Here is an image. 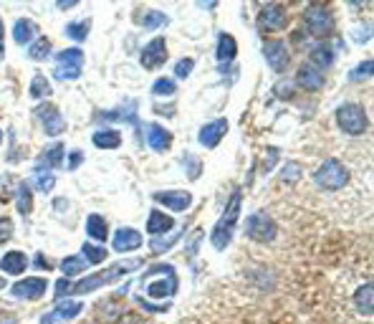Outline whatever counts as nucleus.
Returning a JSON list of instances; mask_svg holds the SVG:
<instances>
[{"label":"nucleus","instance_id":"1","mask_svg":"<svg viewBox=\"0 0 374 324\" xmlns=\"http://www.w3.org/2000/svg\"><path fill=\"white\" fill-rule=\"evenodd\" d=\"M241 190H235L227 200V208L223 210L221 221L215 223L213 228V246L218 251H225L227 243L233 241V228H235V221H238V215H241Z\"/></svg>","mask_w":374,"mask_h":324},{"label":"nucleus","instance_id":"2","mask_svg":"<svg viewBox=\"0 0 374 324\" xmlns=\"http://www.w3.org/2000/svg\"><path fill=\"white\" fill-rule=\"evenodd\" d=\"M134 266L132 261H124L122 266H114V269H104V271L94 273V276H86V279L76 281L71 287L66 289V294H88V291H94V289H102L106 284H114L119 276H124L127 271H132Z\"/></svg>","mask_w":374,"mask_h":324},{"label":"nucleus","instance_id":"3","mask_svg":"<svg viewBox=\"0 0 374 324\" xmlns=\"http://www.w3.org/2000/svg\"><path fill=\"white\" fill-rule=\"evenodd\" d=\"M349 180H352V172L339 160H326L321 168L314 172V183L319 185L321 190H342Z\"/></svg>","mask_w":374,"mask_h":324},{"label":"nucleus","instance_id":"4","mask_svg":"<svg viewBox=\"0 0 374 324\" xmlns=\"http://www.w3.org/2000/svg\"><path fill=\"white\" fill-rule=\"evenodd\" d=\"M337 125L339 129H344L346 134H364L367 132V111L359 104H344L337 109Z\"/></svg>","mask_w":374,"mask_h":324},{"label":"nucleus","instance_id":"5","mask_svg":"<svg viewBox=\"0 0 374 324\" xmlns=\"http://www.w3.org/2000/svg\"><path fill=\"white\" fill-rule=\"evenodd\" d=\"M81 66H84V53L81 48H64L56 56V69H53V79L56 81H71L79 79Z\"/></svg>","mask_w":374,"mask_h":324},{"label":"nucleus","instance_id":"6","mask_svg":"<svg viewBox=\"0 0 374 324\" xmlns=\"http://www.w3.org/2000/svg\"><path fill=\"white\" fill-rule=\"evenodd\" d=\"M303 26H306L311 36L324 38L334 30V18H331V13L324 6H308L306 13H303Z\"/></svg>","mask_w":374,"mask_h":324},{"label":"nucleus","instance_id":"7","mask_svg":"<svg viewBox=\"0 0 374 324\" xmlns=\"http://www.w3.org/2000/svg\"><path fill=\"white\" fill-rule=\"evenodd\" d=\"M245 233L258 243H271L276 238V223L265 213H253L245 223Z\"/></svg>","mask_w":374,"mask_h":324},{"label":"nucleus","instance_id":"8","mask_svg":"<svg viewBox=\"0 0 374 324\" xmlns=\"http://www.w3.org/2000/svg\"><path fill=\"white\" fill-rule=\"evenodd\" d=\"M263 56H265V61H268V66H271L273 71H279V74H283L288 69V64H291L288 46H286V41H281V38L268 41V44L263 46Z\"/></svg>","mask_w":374,"mask_h":324},{"label":"nucleus","instance_id":"9","mask_svg":"<svg viewBox=\"0 0 374 324\" xmlns=\"http://www.w3.org/2000/svg\"><path fill=\"white\" fill-rule=\"evenodd\" d=\"M286 23H288L286 8L276 6V3L263 6V10L258 15V26H261V30H268V33H276V30L286 28Z\"/></svg>","mask_w":374,"mask_h":324},{"label":"nucleus","instance_id":"10","mask_svg":"<svg viewBox=\"0 0 374 324\" xmlns=\"http://www.w3.org/2000/svg\"><path fill=\"white\" fill-rule=\"evenodd\" d=\"M48 291V281L41 279V276H33V279H23L18 281V284H13L10 287V294L15 296V299H41V296Z\"/></svg>","mask_w":374,"mask_h":324},{"label":"nucleus","instance_id":"11","mask_svg":"<svg viewBox=\"0 0 374 324\" xmlns=\"http://www.w3.org/2000/svg\"><path fill=\"white\" fill-rule=\"evenodd\" d=\"M36 117L44 122V132L48 134V137H56V134H61L66 129V122H64L61 111L56 109L53 104H41L36 109Z\"/></svg>","mask_w":374,"mask_h":324},{"label":"nucleus","instance_id":"12","mask_svg":"<svg viewBox=\"0 0 374 324\" xmlns=\"http://www.w3.org/2000/svg\"><path fill=\"white\" fill-rule=\"evenodd\" d=\"M154 203H162L165 208L175 210V213H183L192 206V195L187 190H162L154 192Z\"/></svg>","mask_w":374,"mask_h":324},{"label":"nucleus","instance_id":"13","mask_svg":"<svg viewBox=\"0 0 374 324\" xmlns=\"http://www.w3.org/2000/svg\"><path fill=\"white\" fill-rule=\"evenodd\" d=\"M140 61H142V66L149 69V71L165 66V61H167V44H165V38H154L152 44L142 51Z\"/></svg>","mask_w":374,"mask_h":324},{"label":"nucleus","instance_id":"14","mask_svg":"<svg viewBox=\"0 0 374 324\" xmlns=\"http://www.w3.org/2000/svg\"><path fill=\"white\" fill-rule=\"evenodd\" d=\"M81 312H84V304L81 302H61L56 309L41 317V324H59V322H64V319L79 317Z\"/></svg>","mask_w":374,"mask_h":324},{"label":"nucleus","instance_id":"15","mask_svg":"<svg viewBox=\"0 0 374 324\" xmlns=\"http://www.w3.org/2000/svg\"><path fill=\"white\" fill-rule=\"evenodd\" d=\"M225 134H227V122L225 119H215V122H210V125H205L200 129L198 140L203 142L205 147H215Z\"/></svg>","mask_w":374,"mask_h":324},{"label":"nucleus","instance_id":"16","mask_svg":"<svg viewBox=\"0 0 374 324\" xmlns=\"http://www.w3.org/2000/svg\"><path fill=\"white\" fill-rule=\"evenodd\" d=\"M142 246V233L134 228H119L114 233V251L117 253H127V251H134Z\"/></svg>","mask_w":374,"mask_h":324},{"label":"nucleus","instance_id":"17","mask_svg":"<svg viewBox=\"0 0 374 324\" xmlns=\"http://www.w3.org/2000/svg\"><path fill=\"white\" fill-rule=\"evenodd\" d=\"M147 142L154 152H165L172 145V132H167L162 125H147Z\"/></svg>","mask_w":374,"mask_h":324},{"label":"nucleus","instance_id":"18","mask_svg":"<svg viewBox=\"0 0 374 324\" xmlns=\"http://www.w3.org/2000/svg\"><path fill=\"white\" fill-rule=\"evenodd\" d=\"M296 81H299V87L306 89V91H316V89H321V84H324L321 74H319V69L311 66V64H303V66L299 69Z\"/></svg>","mask_w":374,"mask_h":324},{"label":"nucleus","instance_id":"19","mask_svg":"<svg viewBox=\"0 0 374 324\" xmlns=\"http://www.w3.org/2000/svg\"><path fill=\"white\" fill-rule=\"evenodd\" d=\"M0 269L6 273H13V276H21L26 269H28V258L21 251H10L6 256L0 258Z\"/></svg>","mask_w":374,"mask_h":324},{"label":"nucleus","instance_id":"20","mask_svg":"<svg viewBox=\"0 0 374 324\" xmlns=\"http://www.w3.org/2000/svg\"><path fill=\"white\" fill-rule=\"evenodd\" d=\"M175 228V218H169V215L160 213V210H152L147 218V231L152 233L154 238L162 236V233H167V231Z\"/></svg>","mask_w":374,"mask_h":324},{"label":"nucleus","instance_id":"21","mask_svg":"<svg viewBox=\"0 0 374 324\" xmlns=\"http://www.w3.org/2000/svg\"><path fill=\"white\" fill-rule=\"evenodd\" d=\"M235 53H238V44H235V38L230 33H221L218 36V48H215V56L221 64H227V61L235 59Z\"/></svg>","mask_w":374,"mask_h":324},{"label":"nucleus","instance_id":"22","mask_svg":"<svg viewBox=\"0 0 374 324\" xmlns=\"http://www.w3.org/2000/svg\"><path fill=\"white\" fill-rule=\"evenodd\" d=\"M137 102H124V107H119V109H111V111H102L99 119H124L129 125H137Z\"/></svg>","mask_w":374,"mask_h":324},{"label":"nucleus","instance_id":"23","mask_svg":"<svg viewBox=\"0 0 374 324\" xmlns=\"http://www.w3.org/2000/svg\"><path fill=\"white\" fill-rule=\"evenodd\" d=\"M86 233L94 238V241L104 243L106 238H109V223L104 221L102 215H88L86 218Z\"/></svg>","mask_w":374,"mask_h":324},{"label":"nucleus","instance_id":"24","mask_svg":"<svg viewBox=\"0 0 374 324\" xmlns=\"http://www.w3.org/2000/svg\"><path fill=\"white\" fill-rule=\"evenodd\" d=\"M61 162H64V145H61V142H53L51 147L44 152V157H41L36 170H46V168L53 170V168H59Z\"/></svg>","mask_w":374,"mask_h":324},{"label":"nucleus","instance_id":"25","mask_svg":"<svg viewBox=\"0 0 374 324\" xmlns=\"http://www.w3.org/2000/svg\"><path fill=\"white\" fill-rule=\"evenodd\" d=\"M36 26L28 21V18H21V21L15 23L13 26V38H15V44L18 46H26L33 41V36H36Z\"/></svg>","mask_w":374,"mask_h":324},{"label":"nucleus","instance_id":"26","mask_svg":"<svg viewBox=\"0 0 374 324\" xmlns=\"http://www.w3.org/2000/svg\"><path fill=\"white\" fill-rule=\"evenodd\" d=\"M354 304H357V312L369 317L372 314V284H362L354 294Z\"/></svg>","mask_w":374,"mask_h":324},{"label":"nucleus","instance_id":"27","mask_svg":"<svg viewBox=\"0 0 374 324\" xmlns=\"http://www.w3.org/2000/svg\"><path fill=\"white\" fill-rule=\"evenodd\" d=\"M99 150H117L122 145V134L114 132V129H102V132L94 134V140H91Z\"/></svg>","mask_w":374,"mask_h":324},{"label":"nucleus","instance_id":"28","mask_svg":"<svg viewBox=\"0 0 374 324\" xmlns=\"http://www.w3.org/2000/svg\"><path fill=\"white\" fill-rule=\"evenodd\" d=\"M311 66H331V61H334V51H331L329 44H316V48L311 51Z\"/></svg>","mask_w":374,"mask_h":324},{"label":"nucleus","instance_id":"29","mask_svg":"<svg viewBox=\"0 0 374 324\" xmlns=\"http://www.w3.org/2000/svg\"><path fill=\"white\" fill-rule=\"evenodd\" d=\"M18 213L21 215H30L33 210V192H30V185L28 183H21L18 185Z\"/></svg>","mask_w":374,"mask_h":324},{"label":"nucleus","instance_id":"30","mask_svg":"<svg viewBox=\"0 0 374 324\" xmlns=\"http://www.w3.org/2000/svg\"><path fill=\"white\" fill-rule=\"evenodd\" d=\"M81 258H84V261H88V264H102V261H106V249L96 246V243H84V249H81Z\"/></svg>","mask_w":374,"mask_h":324},{"label":"nucleus","instance_id":"31","mask_svg":"<svg viewBox=\"0 0 374 324\" xmlns=\"http://www.w3.org/2000/svg\"><path fill=\"white\" fill-rule=\"evenodd\" d=\"M149 296H154V299H160V296H172L177 291V279H167V281H157V284H152V287L147 289Z\"/></svg>","mask_w":374,"mask_h":324},{"label":"nucleus","instance_id":"32","mask_svg":"<svg viewBox=\"0 0 374 324\" xmlns=\"http://www.w3.org/2000/svg\"><path fill=\"white\" fill-rule=\"evenodd\" d=\"M28 56L33 61H46L51 56V41H48V38H38V41H33Z\"/></svg>","mask_w":374,"mask_h":324},{"label":"nucleus","instance_id":"33","mask_svg":"<svg viewBox=\"0 0 374 324\" xmlns=\"http://www.w3.org/2000/svg\"><path fill=\"white\" fill-rule=\"evenodd\" d=\"M33 185H36V190L41 192H51V188L56 185V177H53V172H48V170H36Z\"/></svg>","mask_w":374,"mask_h":324},{"label":"nucleus","instance_id":"34","mask_svg":"<svg viewBox=\"0 0 374 324\" xmlns=\"http://www.w3.org/2000/svg\"><path fill=\"white\" fill-rule=\"evenodd\" d=\"M88 28H91V21H79V23H68L66 26V36L74 38V41H86L88 36Z\"/></svg>","mask_w":374,"mask_h":324},{"label":"nucleus","instance_id":"35","mask_svg":"<svg viewBox=\"0 0 374 324\" xmlns=\"http://www.w3.org/2000/svg\"><path fill=\"white\" fill-rule=\"evenodd\" d=\"M86 261L81 256H68V258H64V264H61V271L66 273V276H76V273H81L84 269H86Z\"/></svg>","mask_w":374,"mask_h":324},{"label":"nucleus","instance_id":"36","mask_svg":"<svg viewBox=\"0 0 374 324\" xmlns=\"http://www.w3.org/2000/svg\"><path fill=\"white\" fill-rule=\"evenodd\" d=\"M51 94V84L46 81V76H33V81H30V96L33 99H44V96Z\"/></svg>","mask_w":374,"mask_h":324},{"label":"nucleus","instance_id":"37","mask_svg":"<svg viewBox=\"0 0 374 324\" xmlns=\"http://www.w3.org/2000/svg\"><path fill=\"white\" fill-rule=\"evenodd\" d=\"M175 81L172 79H165V76H162V79H157L152 84V94L154 96H172L175 94Z\"/></svg>","mask_w":374,"mask_h":324},{"label":"nucleus","instance_id":"38","mask_svg":"<svg viewBox=\"0 0 374 324\" xmlns=\"http://www.w3.org/2000/svg\"><path fill=\"white\" fill-rule=\"evenodd\" d=\"M142 26L144 28H162V26H167V15L160 13V10H149L144 15V21H142Z\"/></svg>","mask_w":374,"mask_h":324},{"label":"nucleus","instance_id":"39","mask_svg":"<svg viewBox=\"0 0 374 324\" xmlns=\"http://www.w3.org/2000/svg\"><path fill=\"white\" fill-rule=\"evenodd\" d=\"M372 69H374V64H372V59H367V61H362V66H357L349 74V79L352 81H359V79H369L372 76Z\"/></svg>","mask_w":374,"mask_h":324},{"label":"nucleus","instance_id":"40","mask_svg":"<svg viewBox=\"0 0 374 324\" xmlns=\"http://www.w3.org/2000/svg\"><path fill=\"white\" fill-rule=\"evenodd\" d=\"M192 69H195V61H192V59H183L180 64H175V76H177V79H187Z\"/></svg>","mask_w":374,"mask_h":324},{"label":"nucleus","instance_id":"41","mask_svg":"<svg viewBox=\"0 0 374 324\" xmlns=\"http://www.w3.org/2000/svg\"><path fill=\"white\" fill-rule=\"evenodd\" d=\"M13 238V221L10 218H0V246Z\"/></svg>","mask_w":374,"mask_h":324},{"label":"nucleus","instance_id":"42","mask_svg":"<svg viewBox=\"0 0 374 324\" xmlns=\"http://www.w3.org/2000/svg\"><path fill=\"white\" fill-rule=\"evenodd\" d=\"M180 238V233L177 236H169V238H162V241H152V251L154 253H165L167 249H172V243Z\"/></svg>","mask_w":374,"mask_h":324},{"label":"nucleus","instance_id":"43","mask_svg":"<svg viewBox=\"0 0 374 324\" xmlns=\"http://www.w3.org/2000/svg\"><path fill=\"white\" fill-rule=\"evenodd\" d=\"M301 177V168L296 165V162H291V165H286V170H283V183H294V180H299Z\"/></svg>","mask_w":374,"mask_h":324},{"label":"nucleus","instance_id":"44","mask_svg":"<svg viewBox=\"0 0 374 324\" xmlns=\"http://www.w3.org/2000/svg\"><path fill=\"white\" fill-rule=\"evenodd\" d=\"M6 188H13V183H8V177L3 175L0 177V203H8V200H10V195L6 192Z\"/></svg>","mask_w":374,"mask_h":324},{"label":"nucleus","instance_id":"45","mask_svg":"<svg viewBox=\"0 0 374 324\" xmlns=\"http://www.w3.org/2000/svg\"><path fill=\"white\" fill-rule=\"evenodd\" d=\"M81 160H84V152H81V150L71 152V155H68V170H76V168H79Z\"/></svg>","mask_w":374,"mask_h":324},{"label":"nucleus","instance_id":"46","mask_svg":"<svg viewBox=\"0 0 374 324\" xmlns=\"http://www.w3.org/2000/svg\"><path fill=\"white\" fill-rule=\"evenodd\" d=\"M0 53H3V21H0Z\"/></svg>","mask_w":374,"mask_h":324},{"label":"nucleus","instance_id":"47","mask_svg":"<svg viewBox=\"0 0 374 324\" xmlns=\"http://www.w3.org/2000/svg\"><path fill=\"white\" fill-rule=\"evenodd\" d=\"M3 284H6V281H3V279H0V289H3Z\"/></svg>","mask_w":374,"mask_h":324},{"label":"nucleus","instance_id":"48","mask_svg":"<svg viewBox=\"0 0 374 324\" xmlns=\"http://www.w3.org/2000/svg\"><path fill=\"white\" fill-rule=\"evenodd\" d=\"M0 142H3V132H0Z\"/></svg>","mask_w":374,"mask_h":324},{"label":"nucleus","instance_id":"49","mask_svg":"<svg viewBox=\"0 0 374 324\" xmlns=\"http://www.w3.org/2000/svg\"><path fill=\"white\" fill-rule=\"evenodd\" d=\"M0 317H3V314H0Z\"/></svg>","mask_w":374,"mask_h":324}]
</instances>
